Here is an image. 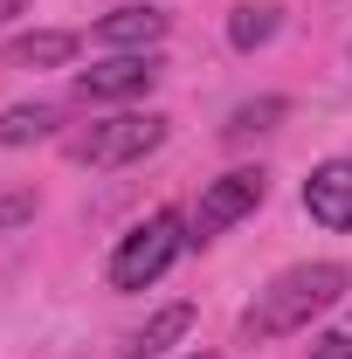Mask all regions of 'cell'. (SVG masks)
Wrapping results in <instances>:
<instances>
[{
	"mask_svg": "<svg viewBox=\"0 0 352 359\" xmlns=\"http://www.w3.org/2000/svg\"><path fill=\"white\" fill-rule=\"evenodd\" d=\"M346 290H352V276L339 263H297V269H283L269 290H256V304L242 311V339H249V346H269V339L311 332V318H325Z\"/></svg>",
	"mask_w": 352,
	"mask_h": 359,
	"instance_id": "obj_1",
	"label": "cell"
},
{
	"mask_svg": "<svg viewBox=\"0 0 352 359\" xmlns=\"http://www.w3.org/2000/svg\"><path fill=\"white\" fill-rule=\"evenodd\" d=\"M194 235H187V222H180L173 208H159V215H145V222L111 249V290H152L166 269H173V256L187 249Z\"/></svg>",
	"mask_w": 352,
	"mask_h": 359,
	"instance_id": "obj_2",
	"label": "cell"
},
{
	"mask_svg": "<svg viewBox=\"0 0 352 359\" xmlns=\"http://www.w3.org/2000/svg\"><path fill=\"white\" fill-rule=\"evenodd\" d=\"M166 145V118L159 111H118V118H97L90 132L69 138V159L76 166H132L145 152Z\"/></svg>",
	"mask_w": 352,
	"mask_h": 359,
	"instance_id": "obj_3",
	"label": "cell"
},
{
	"mask_svg": "<svg viewBox=\"0 0 352 359\" xmlns=\"http://www.w3.org/2000/svg\"><path fill=\"white\" fill-rule=\"evenodd\" d=\"M269 194V173L263 166H235V173H221L201 187V208H194V242H215L228 228L242 222V215H256Z\"/></svg>",
	"mask_w": 352,
	"mask_h": 359,
	"instance_id": "obj_4",
	"label": "cell"
},
{
	"mask_svg": "<svg viewBox=\"0 0 352 359\" xmlns=\"http://www.w3.org/2000/svg\"><path fill=\"white\" fill-rule=\"evenodd\" d=\"M159 76H166V62L152 48H125V55H104V62L76 69V97L83 104H125V97H145Z\"/></svg>",
	"mask_w": 352,
	"mask_h": 359,
	"instance_id": "obj_5",
	"label": "cell"
},
{
	"mask_svg": "<svg viewBox=\"0 0 352 359\" xmlns=\"http://www.w3.org/2000/svg\"><path fill=\"white\" fill-rule=\"evenodd\" d=\"M304 215L332 235H352V159H325L304 180Z\"/></svg>",
	"mask_w": 352,
	"mask_h": 359,
	"instance_id": "obj_6",
	"label": "cell"
},
{
	"mask_svg": "<svg viewBox=\"0 0 352 359\" xmlns=\"http://www.w3.org/2000/svg\"><path fill=\"white\" fill-rule=\"evenodd\" d=\"M159 35H166V14H159V7H111V14L90 28V42L111 48V55H125V48H152Z\"/></svg>",
	"mask_w": 352,
	"mask_h": 359,
	"instance_id": "obj_7",
	"label": "cell"
},
{
	"mask_svg": "<svg viewBox=\"0 0 352 359\" xmlns=\"http://www.w3.org/2000/svg\"><path fill=\"white\" fill-rule=\"evenodd\" d=\"M76 35L69 28H35V35H14V42H0V62L7 69H62V62H76Z\"/></svg>",
	"mask_w": 352,
	"mask_h": 359,
	"instance_id": "obj_8",
	"label": "cell"
},
{
	"mask_svg": "<svg viewBox=\"0 0 352 359\" xmlns=\"http://www.w3.org/2000/svg\"><path fill=\"white\" fill-rule=\"evenodd\" d=\"M187 332H194V304H166V311H152L132 339H125V359H159L166 346H180Z\"/></svg>",
	"mask_w": 352,
	"mask_h": 359,
	"instance_id": "obj_9",
	"label": "cell"
},
{
	"mask_svg": "<svg viewBox=\"0 0 352 359\" xmlns=\"http://www.w3.org/2000/svg\"><path fill=\"white\" fill-rule=\"evenodd\" d=\"M55 125H62V111L55 104H7L0 111V145H42V138H55Z\"/></svg>",
	"mask_w": 352,
	"mask_h": 359,
	"instance_id": "obj_10",
	"label": "cell"
},
{
	"mask_svg": "<svg viewBox=\"0 0 352 359\" xmlns=\"http://www.w3.org/2000/svg\"><path fill=\"white\" fill-rule=\"evenodd\" d=\"M276 28H283V14H276V7H256V0L228 14V42L242 48V55H249V48H263V42H276Z\"/></svg>",
	"mask_w": 352,
	"mask_h": 359,
	"instance_id": "obj_11",
	"label": "cell"
},
{
	"mask_svg": "<svg viewBox=\"0 0 352 359\" xmlns=\"http://www.w3.org/2000/svg\"><path fill=\"white\" fill-rule=\"evenodd\" d=\"M283 118H290L283 97H256V104H235V118H228L221 132H228V138H256V132H276Z\"/></svg>",
	"mask_w": 352,
	"mask_h": 359,
	"instance_id": "obj_12",
	"label": "cell"
},
{
	"mask_svg": "<svg viewBox=\"0 0 352 359\" xmlns=\"http://www.w3.org/2000/svg\"><path fill=\"white\" fill-rule=\"evenodd\" d=\"M21 222H35V194H7L0 201V235H14Z\"/></svg>",
	"mask_w": 352,
	"mask_h": 359,
	"instance_id": "obj_13",
	"label": "cell"
},
{
	"mask_svg": "<svg viewBox=\"0 0 352 359\" xmlns=\"http://www.w3.org/2000/svg\"><path fill=\"white\" fill-rule=\"evenodd\" d=\"M311 359H352V339L346 332H325V339L311 346Z\"/></svg>",
	"mask_w": 352,
	"mask_h": 359,
	"instance_id": "obj_14",
	"label": "cell"
},
{
	"mask_svg": "<svg viewBox=\"0 0 352 359\" xmlns=\"http://www.w3.org/2000/svg\"><path fill=\"white\" fill-rule=\"evenodd\" d=\"M187 359H215V353H187Z\"/></svg>",
	"mask_w": 352,
	"mask_h": 359,
	"instance_id": "obj_15",
	"label": "cell"
},
{
	"mask_svg": "<svg viewBox=\"0 0 352 359\" xmlns=\"http://www.w3.org/2000/svg\"><path fill=\"white\" fill-rule=\"evenodd\" d=\"M7 7H14V0H0V14H7Z\"/></svg>",
	"mask_w": 352,
	"mask_h": 359,
	"instance_id": "obj_16",
	"label": "cell"
}]
</instances>
